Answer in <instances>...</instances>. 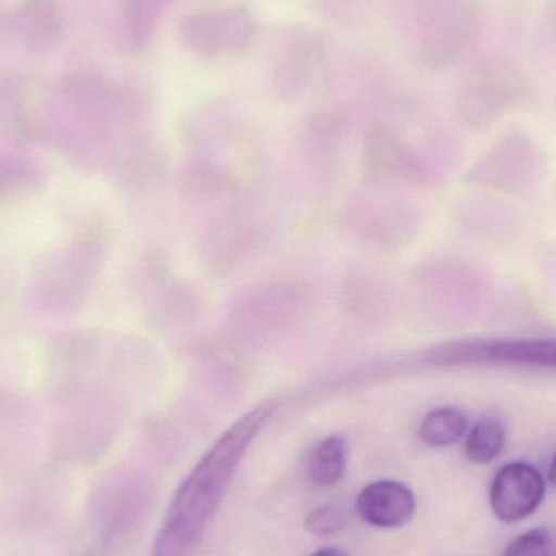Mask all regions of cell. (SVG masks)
I'll list each match as a JSON object with an SVG mask.
<instances>
[{"instance_id": "4fadbf2b", "label": "cell", "mask_w": 556, "mask_h": 556, "mask_svg": "<svg viewBox=\"0 0 556 556\" xmlns=\"http://www.w3.org/2000/svg\"><path fill=\"white\" fill-rule=\"evenodd\" d=\"M366 153L369 166L376 172L384 173V176H402L407 173L408 159L404 149L384 130L372 134Z\"/></svg>"}, {"instance_id": "5b68a950", "label": "cell", "mask_w": 556, "mask_h": 556, "mask_svg": "<svg viewBox=\"0 0 556 556\" xmlns=\"http://www.w3.org/2000/svg\"><path fill=\"white\" fill-rule=\"evenodd\" d=\"M359 518L379 529H397L417 511L414 492L395 480H379L362 490L356 500Z\"/></svg>"}, {"instance_id": "5bb4252c", "label": "cell", "mask_w": 556, "mask_h": 556, "mask_svg": "<svg viewBox=\"0 0 556 556\" xmlns=\"http://www.w3.org/2000/svg\"><path fill=\"white\" fill-rule=\"evenodd\" d=\"M503 556H556V531L538 528L525 532L509 542Z\"/></svg>"}, {"instance_id": "30bf717a", "label": "cell", "mask_w": 556, "mask_h": 556, "mask_svg": "<svg viewBox=\"0 0 556 556\" xmlns=\"http://www.w3.org/2000/svg\"><path fill=\"white\" fill-rule=\"evenodd\" d=\"M346 443L342 437L320 441L306 459V476L319 489L336 485L345 476Z\"/></svg>"}, {"instance_id": "8992f818", "label": "cell", "mask_w": 556, "mask_h": 556, "mask_svg": "<svg viewBox=\"0 0 556 556\" xmlns=\"http://www.w3.org/2000/svg\"><path fill=\"white\" fill-rule=\"evenodd\" d=\"M186 39L202 52L238 48L251 36V18L240 10L204 13L186 22Z\"/></svg>"}, {"instance_id": "2e32d148", "label": "cell", "mask_w": 556, "mask_h": 556, "mask_svg": "<svg viewBox=\"0 0 556 556\" xmlns=\"http://www.w3.org/2000/svg\"><path fill=\"white\" fill-rule=\"evenodd\" d=\"M311 556H349L345 554V552L340 551V548L336 547H327L323 548V551L314 552Z\"/></svg>"}, {"instance_id": "52a82bcc", "label": "cell", "mask_w": 556, "mask_h": 556, "mask_svg": "<svg viewBox=\"0 0 556 556\" xmlns=\"http://www.w3.org/2000/svg\"><path fill=\"white\" fill-rule=\"evenodd\" d=\"M58 33V10L51 0H26L9 15L0 16V38L22 39L33 51L48 48Z\"/></svg>"}, {"instance_id": "e0dca14e", "label": "cell", "mask_w": 556, "mask_h": 556, "mask_svg": "<svg viewBox=\"0 0 556 556\" xmlns=\"http://www.w3.org/2000/svg\"><path fill=\"white\" fill-rule=\"evenodd\" d=\"M548 480H551L552 485L556 489V454L554 459H552L551 469H548Z\"/></svg>"}, {"instance_id": "7a4b0ae2", "label": "cell", "mask_w": 556, "mask_h": 556, "mask_svg": "<svg viewBox=\"0 0 556 556\" xmlns=\"http://www.w3.org/2000/svg\"><path fill=\"white\" fill-rule=\"evenodd\" d=\"M100 263L101 247L93 238H80L42 254L29 274V300L48 313L78 309L93 287Z\"/></svg>"}, {"instance_id": "ba28073f", "label": "cell", "mask_w": 556, "mask_h": 556, "mask_svg": "<svg viewBox=\"0 0 556 556\" xmlns=\"http://www.w3.org/2000/svg\"><path fill=\"white\" fill-rule=\"evenodd\" d=\"M45 181L36 160L13 149H0V199L31 194Z\"/></svg>"}, {"instance_id": "9c48e42d", "label": "cell", "mask_w": 556, "mask_h": 556, "mask_svg": "<svg viewBox=\"0 0 556 556\" xmlns=\"http://www.w3.org/2000/svg\"><path fill=\"white\" fill-rule=\"evenodd\" d=\"M33 412L28 401L12 391H0V456L15 453L28 441Z\"/></svg>"}, {"instance_id": "3957f363", "label": "cell", "mask_w": 556, "mask_h": 556, "mask_svg": "<svg viewBox=\"0 0 556 556\" xmlns=\"http://www.w3.org/2000/svg\"><path fill=\"white\" fill-rule=\"evenodd\" d=\"M97 340L84 330L62 333L49 345L48 388L59 402L87 392V378L97 355Z\"/></svg>"}, {"instance_id": "8fae6325", "label": "cell", "mask_w": 556, "mask_h": 556, "mask_svg": "<svg viewBox=\"0 0 556 556\" xmlns=\"http://www.w3.org/2000/svg\"><path fill=\"white\" fill-rule=\"evenodd\" d=\"M467 431V417L454 407L437 408L421 421V441L431 447H447L456 444Z\"/></svg>"}, {"instance_id": "7c38bea8", "label": "cell", "mask_w": 556, "mask_h": 556, "mask_svg": "<svg viewBox=\"0 0 556 556\" xmlns=\"http://www.w3.org/2000/svg\"><path fill=\"white\" fill-rule=\"evenodd\" d=\"M506 446V428L496 418H483L469 431L466 456L476 466H486L498 459Z\"/></svg>"}, {"instance_id": "9a60e30c", "label": "cell", "mask_w": 556, "mask_h": 556, "mask_svg": "<svg viewBox=\"0 0 556 556\" xmlns=\"http://www.w3.org/2000/svg\"><path fill=\"white\" fill-rule=\"evenodd\" d=\"M346 522H349V518L339 506H320L306 516V529L317 538H330V535L339 534L346 528Z\"/></svg>"}, {"instance_id": "6da1fadb", "label": "cell", "mask_w": 556, "mask_h": 556, "mask_svg": "<svg viewBox=\"0 0 556 556\" xmlns=\"http://www.w3.org/2000/svg\"><path fill=\"white\" fill-rule=\"evenodd\" d=\"M276 412L264 402L238 418L182 480L156 538L153 556H189L202 539L257 434Z\"/></svg>"}, {"instance_id": "277c9868", "label": "cell", "mask_w": 556, "mask_h": 556, "mask_svg": "<svg viewBox=\"0 0 556 556\" xmlns=\"http://www.w3.org/2000/svg\"><path fill=\"white\" fill-rule=\"evenodd\" d=\"M544 476L531 464L511 463L496 472L490 486V506L496 519L506 525L525 521L545 500Z\"/></svg>"}]
</instances>
